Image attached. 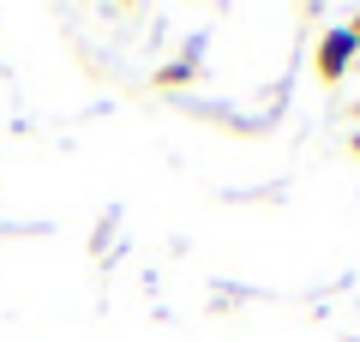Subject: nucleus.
I'll return each instance as SVG.
<instances>
[{
  "label": "nucleus",
  "mask_w": 360,
  "mask_h": 342,
  "mask_svg": "<svg viewBox=\"0 0 360 342\" xmlns=\"http://www.w3.org/2000/svg\"><path fill=\"white\" fill-rule=\"evenodd\" d=\"M348 54H354V37H348V30H330V37H324V49H319V66H324V78H336L348 66Z\"/></svg>",
  "instance_id": "f257e3e1"
}]
</instances>
